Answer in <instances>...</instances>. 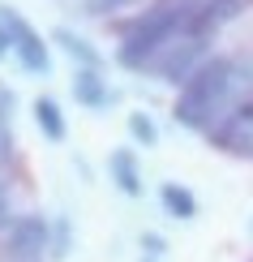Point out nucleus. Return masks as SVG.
I'll list each match as a JSON object with an SVG mask.
<instances>
[{
    "mask_svg": "<svg viewBox=\"0 0 253 262\" xmlns=\"http://www.w3.org/2000/svg\"><path fill=\"white\" fill-rule=\"evenodd\" d=\"M245 99H253V56L215 52V56L176 91L172 116H176V125L193 129V134H211V129Z\"/></svg>",
    "mask_w": 253,
    "mask_h": 262,
    "instance_id": "1",
    "label": "nucleus"
},
{
    "mask_svg": "<svg viewBox=\"0 0 253 262\" xmlns=\"http://www.w3.org/2000/svg\"><path fill=\"white\" fill-rule=\"evenodd\" d=\"M193 9H197V0H150L146 9H137L120 26L116 64L120 69H133V73H146V64L189 26Z\"/></svg>",
    "mask_w": 253,
    "mask_h": 262,
    "instance_id": "2",
    "label": "nucleus"
},
{
    "mask_svg": "<svg viewBox=\"0 0 253 262\" xmlns=\"http://www.w3.org/2000/svg\"><path fill=\"white\" fill-rule=\"evenodd\" d=\"M211 56H215V35H206V30H197L193 21H189V26H185L180 35H176L168 48H163L159 56L146 64V73H150L155 82L176 86V91H180V86L189 82Z\"/></svg>",
    "mask_w": 253,
    "mask_h": 262,
    "instance_id": "3",
    "label": "nucleus"
},
{
    "mask_svg": "<svg viewBox=\"0 0 253 262\" xmlns=\"http://www.w3.org/2000/svg\"><path fill=\"white\" fill-rule=\"evenodd\" d=\"M52 245V220L39 211H26L17 215L13 224L5 228V236H0V258L5 262H43Z\"/></svg>",
    "mask_w": 253,
    "mask_h": 262,
    "instance_id": "4",
    "label": "nucleus"
},
{
    "mask_svg": "<svg viewBox=\"0 0 253 262\" xmlns=\"http://www.w3.org/2000/svg\"><path fill=\"white\" fill-rule=\"evenodd\" d=\"M0 26L9 30V43H13V56H17L21 69L35 73V78H48L52 73V43L43 39L13 5H0Z\"/></svg>",
    "mask_w": 253,
    "mask_h": 262,
    "instance_id": "5",
    "label": "nucleus"
},
{
    "mask_svg": "<svg viewBox=\"0 0 253 262\" xmlns=\"http://www.w3.org/2000/svg\"><path fill=\"white\" fill-rule=\"evenodd\" d=\"M206 138H211L215 150H223V155H232V159H253V99L236 103Z\"/></svg>",
    "mask_w": 253,
    "mask_h": 262,
    "instance_id": "6",
    "label": "nucleus"
},
{
    "mask_svg": "<svg viewBox=\"0 0 253 262\" xmlns=\"http://www.w3.org/2000/svg\"><path fill=\"white\" fill-rule=\"evenodd\" d=\"M69 91H73V99H78L86 112H103V107H112V99H116V91L107 86L103 69H73Z\"/></svg>",
    "mask_w": 253,
    "mask_h": 262,
    "instance_id": "7",
    "label": "nucleus"
},
{
    "mask_svg": "<svg viewBox=\"0 0 253 262\" xmlns=\"http://www.w3.org/2000/svg\"><path fill=\"white\" fill-rule=\"evenodd\" d=\"M107 177H112V185L125 198H142V189H146L142 185V163H137V155L129 146H120V150L107 155Z\"/></svg>",
    "mask_w": 253,
    "mask_h": 262,
    "instance_id": "8",
    "label": "nucleus"
},
{
    "mask_svg": "<svg viewBox=\"0 0 253 262\" xmlns=\"http://www.w3.org/2000/svg\"><path fill=\"white\" fill-rule=\"evenodd\" d=\"M245 9H249V0H197V9H193L189 21H193L197 30H206V35H215L219 26L236 21Z\"/></svg>",
    "mask_w": 253,
    "mask_h": 262,
    "instance_id": "9",
    "label": "nucleus"
},
{
    "mask_svg": "<svg viewBox=\"0 0 253 262\" xmlns=\"http://www.w3.org/2000/svg\"><path fill=\"white\" fill-rule=\"evenodd\" d=\"M52 43L69 56L78 69H103V56H99V48L86 35H78V30H69V26H56L52 30Z\"/></svg>",
    "mask_w": 253,
    "mask_h": 262,
    "instance_id": "10",
    "label": "nucleus"
},
{
    "mask_svg": "<svg viewBox=\"0 0 253 262\" xmlns=\"http://www.w3.org/2000/svg\"><path fill=\"white\" fill-rule=\"evenodd\" d=\"M159 206L172 215V220H180V224L197 220V193L189 189V185H180V181H163L159 185Z\"/></svg>",
    "mask_w": 253,
    "mask_h": 262,
    "instance_id": "11",
    "label": "nucleus"
},
{
    "mask_svg": "<svg viewBox=\"0 0 253 262\" xmlns=\"http://www.w3.org/2000/svg\"><path fill=\"white\" fill-rule=\"evenodd\" d=\"M30 116H35L39 134L48 138V142H64V138H69V121H64V107L52 99V95H39V99H35V107H30Z\"/></svg>",
    "mask_w": 253,
    "mask_h": 262,
    "instance_id": "12",
    "label": "nucleus"
},
{
    "mask_svg": "<svg viewBox=\"0 0 253 262\" xmlns=\"http://www.w3.org/2000/svg\"><path fill=\"white\" fill-rule=\"evenodd\" d=\"M13 107H17L13 91L0 86V168L13 159Z\"/></svg>",
    "mask_w": 253,
    "mask_h": 262,
    "instance_id": "13",
    "label": "nucleus"
},
{
    "mask_svg": "<svg viewBox=\"0 0 253 262\" xmlns=\"http://www.w3.org/2000/svg\"><path fill=\"white\" fill-rule=\"evenodd\" d=\"M129 138H133V146H159V125L150 112H129Z\"/></svg>",
    "mask_w": 253,
    "mask_h": 262,
    "instance_id": "14",
    "label": "nucleus"
},
{
    "mask_svg": "<svg viewBox=\"0 0 253 262\" xmlns=\"http://www.w3.org/2000/svg\"><path fill=\"white\" fill-rule=\"evenodd\" d=\"M52 258H69L73 254V220L69 215H60V220H52V245H48Z\"/></svg>",
    "mask_w": 253,
    "mask_h": 262,
    "instance_id": "15",
    "label": "nucleus"
},
{
    "mask_svg": "<svg viewBox=\"0 0 253 262\" xmlns=\"http://www.w3.org/2000/svg\"><path fill=\"white\" fill-rule=\"evenodd\" d=\"M133 5H142V0H82V13L112 17V13H120V9H133Z\"/></svg>",
    "mask_w": 253,
    "mask_h": 262,
    "instance_id": "16",
    "label": "nucleus"
},
{
    "mask_svg": "<svg viewBox=\"0 0 253 262\" xmlns=\"http://www.w3.org/2000/svg\"><path fill=\"white\" fill-rule=\"evenodd\" d=\"M17 220V206H13V189H9V181H0V236H5V228Z\"/></svg>",
    "mask_w": 253,
    "mask_h": 262,
    "instance_id": "17",
    "label": "nucleus"
},
{
    "mask_svg": "<svg viewBox=\"0 0 253 262\" xmlns=\"http://www.w3.org/2000/svg\"><path fill=\"white\" fill-rule=\"evenodd\" d=\"M137 245H142V254H146V258H163V254H168V241H163L159 232H142Z\"/></svg>",
    "mask_w": 253,
    "mask_h": 262,
    "instance_id": "18",
    "label": "nucleus"
},
{
    "mask_svg": "<svg viewBox=\"0 0 253 262\" xmlns=\"http://www.w3.org/2000/svg\"><path fill=\"white\" fill-rule=\"evenodd\" d=\"M5 56H13V43H9V30L0 26V60H5Z\"/></svg>",
    "mask_w": 253,
    "mask_h": 262,
    "instance_id": "19",
    "label": "nucleus"
},
{
    "mask_svg": "<svg viewBox=\"0 0 253 262\" xmlns=\"http://www.w3.org/2000/svg\"><path fill=\"white\" fill-rule=\"evenodd\" d=\"M0 262H5V258H0Z\"/></svg>",
    "mask_w": 253,
    "mask_h": 262,
    "instance_id": "20",
    "label": "nucleus"
}]
</instances>
